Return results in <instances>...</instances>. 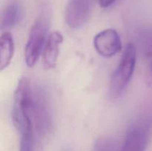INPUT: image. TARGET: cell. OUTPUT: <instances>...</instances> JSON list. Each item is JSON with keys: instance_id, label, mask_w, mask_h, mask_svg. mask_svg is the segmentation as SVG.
<instances>
[{"instance_id": "6da1fadb", "label": "cell", "mask_w": 152, "mask_h": 151, "mask_svg": "<svg viewBox=\"0 0 152 151\" xmlns=\"http://www.w3.org/2000/svg\"><path fill=\"white\" fill-rule=\"evenodd\" d=\"M34 89L31 81L23 77L19 81L13 94L12 119L21 133L34 131Z\"/></svg>"}, {"instance_id": "7a4b0ae2", "label": "cell", "mask_w": 152, "mask_h": 151, "mask_svg": "<svg viewBox=\"0 0 152 151\" xmlns=\"http://www.w3.org/2000/svg\"><path fill=\"white\" fill-rule=\"evenodd\" d=\"M136 62V47L133 43H129L110 80L109 93L111 97H118L124 91L134 72Z\"/></svg>"}, {"instance_id": "3957f363", "label": "cell", "mask_w": 152, "mask_h": 151, "mask_svg": "<svg viewBox=\"0 0 152 151\" xmlns=\"http://www.w3.org/2000/svg\"><path fill=\"white\" fill-rule=\"evenodd\" d=\"M34 131L39 137H45L53 129V117L48 98L40 87H34Z\"/></svg>"}, {"instance_id": "277c9868", "label": "cell", "mask_w": 152, "mask_h": 151, "mask_svg": "<svg viewBox=\"0 0 152 151\" xmlns=\"http://www.w3.org/2000/svg\"><path fill=\"white\" fill-rule=\"evenodd\" d=\"M48 25L43 18L37 19L31 27L25 49L26 65L31 68L36 65L44 50L48 38Z\"/></svg>"}, {"instance_id": "5b68a950", "label": "cell", "mask_w": 152, "mask_h": 151, "mask_svg": "<svg viewBox=\"0 0 152 151\" xmlns=\"http://www.w3.org/2000/svg\"><path fill=\"white\" fill-rule=\"evenodd\" d=\"M94 0H68L65 10V21L70 28H82L89 19Z\"/></svg>"}, {"instance_id": "8992f818", "label": "cell", "mask_w": 152, "mask_h": 151, "mask_svg": "<svg viewBox=\"0 0 152 151\" xmlns=\"http://www.w3.org/2000/svg\"><path fill=\"white\" fill-rule=\"evenodd\" d=\"M94 45L96 52L105 58L112 57L122 50L120 35L114 29L98 33L94 38Z\"/></svg>"}, {"instance_id": "52a82bcc", "label": "cell", "mask_w": 152, "mask_h": 151, "mask_svg": "<svg viewBox=\"0 0 152 151\" xmlns=\"http://www.w3.org/2000/svg\"><path fill=\"white\" fill-rule=\"evenodd\" d=\"M149 139L147 126L136 124L128 129L122 143V151H146Z\"/></svg>"}, {"instance_id": "ba28073f", "label": "cell", "mask_w": 152, "mask_h": 151, "mask_svg": "<svg viewBox=\"0 0 152 151\" xmlns=\"http://www.w3.org/2000/svg\"><path fill=\"white\" fill-rule=\"evenodd\" d=\"M62 41L63 36L59 31H53L49 34L42 52V65L44 69L50 70L56 68L59 48Z\"/></svg>"}, {"instance_id": "9c48e42d", "label": "cell", "mask_w": 152, "mask_h": 151, "mask_svg": "<svg viewBox=\"0 0 152 151\" xmlns=\"http://www.w3.org/2000/svg\"><path fill=\"white\" fill-rule=\"evenodd\" d=\"M140 45L145 64V81L152 87V30L142 32L140 38Z\"/></svg>"}, {"instance_id": "30bf717a", "label": "cell", "mask_w": 152, "mask_h": 151, "mask_svg": "<svg viewBox=\"0 0 152 151\" xmlns=\"http://www.w3.org/2000/svg\"><path fill=\"white\" fill-rule=\"evenodd\" d=\"M24 16V8L22 4L13 1L7 4L1 16V30H7L17 25Z\"/></svg>"}, {"instance_id": "8fae6325", "label": "cell", "mask_w": 152, "mask_h": 151, "mask_svg": "<svg viewBox=\"0 0 152 151\" xmlns=\"http://www.w3.org/2000/svg\"><path fill=\"white\" fill-rule=\"evenodd\" d=\"M14 54V40L10 32L3 33L0 38V68L1 70L10 65Z\"/></svg>"}, {"instance_id": "7c38bea8", "label": "cell", "mask_w": 152, "mask_h": 151, "mask_svg": "<svg viewBox=\"0 0 152 151\" xmlns=\"http://www.w3.org/2000/svg\"><path fill=\"white\" fill-rule=\"evenodd\" d=\"M91 151H122V144L113 138L100 137L96 140Z\"/></svg>"}, {"instance_id": "4fadbf2b", "label": "cell", "mask_w": 152, "mask_h": 151, "mask_svg": "<svg viewBox=\"0 0 152 151\" xmlns=\"http://www.w3.org/2000/svg\"><path fill=\"white\" fill-rule=\"evenodd\" d=\"M19 151H35L34 131H28L21 133Z\"/></svg>"}, {"instance_id": "5bb4252c", "label": "cell", "mask_w": 152, "mask_h": 151, "mask_svg": "<svg viewBox=\"0 0 152 151\" xmlns=\"http://www.w3.org/2000/svg\"><path fill=\"white\" fill-rule=\"evenodd\" d=\"M116 0H99V4L100 7H103V8H106V7H110L112 5Z\"/></svg>"}]
</instances>
